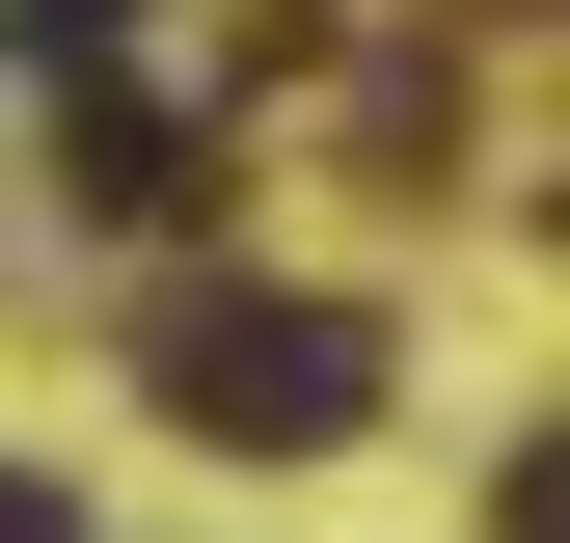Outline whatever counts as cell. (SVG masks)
I'll return each mask as SVG.
<instances>
[{
  "label": "cell",
  "mask_w": 570,
  "mask_h": 543,
  "mask_svg": "<svg viewBox=\"0 0 570 543\" xmlns=\"http://www.w3.org/2000/svg\"><path fill=\"white\" fill-rule=\"evenodd\" d=\"M82 218H218V136L136 109V82H82Z\"/></svg>",
  "instance_id": "obj_2"
},
{
  "label": "cell",
  "mask_w": 570,
  "mask_h": 543,
  "mask_svg": "<svg viewBox=\"0 0 570 543\" xmlns=\"http://www.w3.org/2000/svg\"><path fill=\"white\" fill-rule=\"evenodd\" d=\"M0 543H82V516H55V490H28V462H0Z\"/></svg>",
  "instance_id": "obj_4"
},
{
  "label": "cell",
  "mask_w": 570,
  "mask_h": 543,
  "mask_svg": "<svg viewBox=\"0 0 570 543\" xmlns=\"http://www.w3.org/2000/svg\"><path fill=\"white\" fill-rule=\"evenodd\" d=\"M109 28L136 0H0V55H55V82H109Z\"/></svg>",
  "instance_id": "obj_3"
},
{
  "label": "cell",
  "mask_w": 570,
  "mask_h": 543,
  "mask_svg": "<svg viewBox=\"0 0 570 543\" xmlns=\"http://www.w3.org/2000/svg\"><path fill=\"white\" fill-rule=\"evenodd\" d=\"M381 299H190L164 326V435H218V462H326V435H381Z\"/></svg>",
  "instance_id": "obj_1"
}]
</instances>
